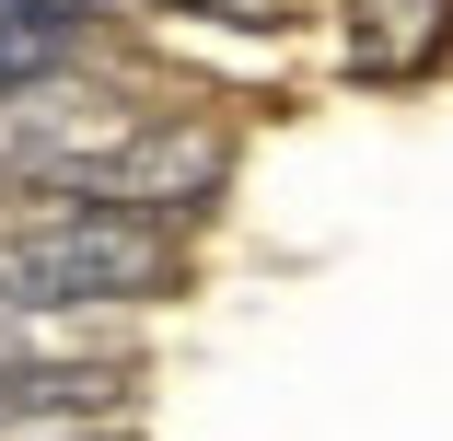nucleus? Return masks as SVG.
Listing matches in <instances>:
<instances>
[{
    "instance_id": "3",
    "label": "nucleus",
    "mask_w": 453,
    "mask_h": 441,
    "mask_svg": "<svg viewBox=\"0 0 453 441\" xmlns=\"http://www.w3.org/2000/svg\"><path fill=\"white\" fill-rule=\"evenodd\" d=\"M140 395V361H47V348H0V430H105Z\"/></svg>"
},
{
    "instance_id": "5",
    "label": "nucleus",
    "mask_w": 453,
    "mask_h": 441,
    "mask_svg": "<svg viewBox=\"0 0 453 441\" xmlns=\"http://www.w3.org/2000/svg\"><path fill=\"white\" fill-rule=\"evenodd\" d=\"M58 441H128V430H58Z\"/></svg>"
},
{
    "instance_id": "2",
    "label": "nucleus",
    "mask_w": 453,
    "mask_h": 441,
    "mask_svg": "<svg viewBox=\"0 0 453 441\" xmlns=\"http://www.w3.org/2000/svg\"><path fill=\"white\" fill-rule=\"evenodd\" d=\"M221 198H233V128L198 117V105H151L140 140H128L117 174H105V209H140V221L187 232V244H198V221H210Z\"/></svg>"
},
{
    "instance_id": "1",
    "label": "nucleus",
    "mask_w": 453,
    "mask_h": 441,
    "mask_svg": "<svg viewBox=\"0 0 453 441\" xmlns=\"http://www.w3.org/2000/svg\"><path fill=\"white\" fill-rule=\"evenodd\" d=\"M198 244L105 198H12L0 209V314H94V302H174Z\"/></svg>"
},
{
    "instance_id": "4",
    "label": "nucleus",
    "mask_w": 453,
    "mask_h": 441,
    "mask_svg": "<svg viewBox=\"0 0 453 441\" xmlns=\"http://www.w3.org/2000/svg\"><path fill=\"white\" fill-rule=\"evenodd\" d=\"M151 12H187V24H244V35H291L303 0H151Z\"/></svg>"
}]
</instances>
